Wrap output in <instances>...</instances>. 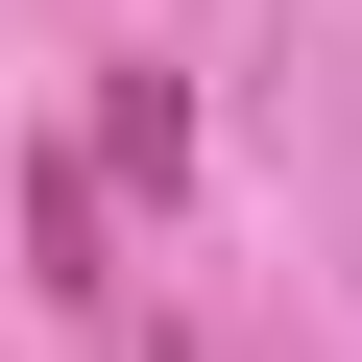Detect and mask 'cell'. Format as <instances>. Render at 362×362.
<instances>
[{
  "label": "cell",
  "mask_w": 362,
  "mask_h": 362,
  "mask_svg": "<svg viewBox=\"0 0 362 362\" xmlns=\"http://www.w3.org/2000/svg\"><path fill=\"white\" fill-rule=\"evenodd\" d=\"M97 169H121V194H145V218H169V194H194V97H169L145 49L97 73Z\"/></svg>",
  "instance_id": "6da1fadb"
},
{
  "label": "cell",
  "mask_w": 362,
  "mask_h": 362,
  "mask_svg": "<svg viewBox=\"0 0 362 362\" xmlns=\"http://www.w3.org/2000/svg\"><path fill=\"white\" fill-rule=\"evenodd\" d=\"M25 266L97 314V266H121V218H97V145H25Z\"/></svg>",
  "instance_id": "7a4b0ae2"
}]
</instances>
